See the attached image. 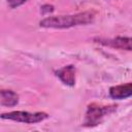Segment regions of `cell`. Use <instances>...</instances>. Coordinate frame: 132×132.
Here are the masks:
<instances>
[{
    "label": "cell",
    "mask_w": 132,
    "mask_h": 132,
    "mask_svg": "<svg viewBox=\"0 0 132 132\" xmlns=\"http://www.w3.org/2000/svg\"><path fill=\"white\" fill-rule=\"evenodd\" d=\"M95 16L96 13L94 11H84L75 14L47 16L39 22V26L42 28L66 29V28L91 24L94 22Z\"/></svg>",
    "instance_id": "obj_1"
},
{
    "label": "cell",
    "mask_w": 132,
    "mask_h": 132,
    "mask_svg": "<svg viewBox=\"0 0 132 132\" xmlns=\"http://www.w3.org/2000/svg\"><path fill=\"white\" fill-rule=\"evenodd\" d=\"M117 105L114 104H109V105H101L98 103H91L88 105L85 121L82 126L85 127H95L99 125L102 120L112 113L113 111L117 110Z\"/></svg>",
    "instance_id": "obj_2"
},
{
    "label": "cell",
    "mask_w": 132,
    "mask_h": 132,
    "mask_svg": "<svg viewBox=\"0 0 132 132\" xmlns=\"http://www.w3.org/2000/svg\"><path fill=\"white\" fill-rule=\"evenodd\" d=\"M48 118V114L43 111H37V112H29V111H10L7 113H2L1 119L2 120H10L19 123H25V124H37L45 119Z\"/></svg>",
    "instance_id": "obj_3"
},
{
    "label": "cell",
    "mask_w": 132,
    "mask_h": 132,
    "mask_svg": "<svg viewBox=\"0 0 132 132\" xmlns=\"http://www.w3.org/2000/svg\"><path fill=\"white\" fill-rule=\"evenodd\" d=\"M6 1L10 8H16V7L21 6L22 4H24L27 0H6Z\"/></svg>",
    "instance_id": "obj_8"
},
{
    "label": "cell",
    "mask_w": 132,
    "mask_h": 132,
    "mask_svg": "<svg viewBox=\"0 0 132 132\" xmlns=\"http://www.w3.org/2000/svg\"><path fill=\"white\" fill-rule=\"evenodd\" d=\"M19 103V95L11 90L0 91V104L6 107L15 106Z\"/></svg>",
    "instance_id": "obj_7"
},
{
    "label": "cell",
    "mask_w": 132,
    "mask_h": 132,
    "mask_svg": "<svg viewBox=\"0 0 132 132\" xmlns=\"http://www.w3.org/2000/svg\"><path fill=\"white\" fill-rule=\"evenodd\" d=\"M75 67L73 65H67L63 68L56 71V75L60 78V80L69 87H73L75 85Z\"/></svg>",
    "instance_id": "obj_5"
},
{
    "label": "cell",
    "mask_w": 132,
    "mask_h": 132,
    "mask_svg": "<svg viewBox=\"0 0 132 132\" xmlns=\"http://www.w3.org/2000/svg\"><path fill=\"white\" fill-rule=\"evenodd\" d=\"M40 8H41V12H42L43 14L51 13V12L54 11V6L51 5V4H44V5H42Z\"/></svg>",
    "instance_id": "obj_9"
},
{
    "label": "cell",
    "mask_w": 132,
    "mask_h": 132,
    "mask_svg": "<svg viewBox=\"0 0 132 132\" xmlns=\"http://www.w3.org/2000/svg\"><path fill=\"white\" fill-rule=\"evenodd\" d=\"M96 42L105 45V46H109V47H113V48H118V50H123V51H132V37H123V36H118L114 38H95L94 39Z\"/></svg>",
    "instance_id": "obj_4"
},
{
    "label": "cell",
    "mask_w": 132,
    "mask_h": 132,
    "mask_svg": "<svg viewBox=\"0 0 132 132\" xmlns=\"http://www.w3.org/2000/svg\"><path fill=\"white\" fill-rule=\"evenodd\" d=\"M109 96L116 100L126 99L132 96V82L113 86L109 89Z\"/></svg>",
    "instance_id": "obj_6"
}]
</instances>
